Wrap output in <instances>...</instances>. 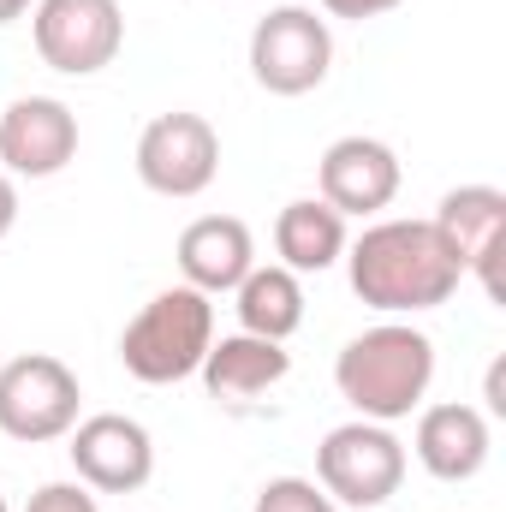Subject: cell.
<instances>
[{
    "label": "cell",
    "mask_w": 506,
    "mask_h": 512,
    "mask_svg": "<svg viewBox=\"0 0 506 512\" xmlns=\"http://www.w3.org/2000/svg\"><path fill=\"white\" fill-rule=\"evenodd\" d=\"M346 268H352V292L381 316L441 310L465 280L453 268V256L441 251L429 221H376V227H364V239H346Z\"/></svg>",
    "instance_id": "6da1fadb"
},
{
    "label": "cell",
    "mask_w": 506,
    "mask_h": 512,
    "mask_svg": "<svg viewBox=\"0 0 506 512\" xmlns=\"http://www.w3.org/2000/svg\"><path fill=\"white\" fill-rule=\"evenodd\" d=\"M429 382H435V340L411 322H376L358 340H346V352L334 358L340 399L370 423L411 417L423 405Z\"/></svg>",
    "instance_id": "7a4b0ae2"
},
{
    "label": "cell",
    "mask_w": 506,
    "mask_h": 512,
    "mask_svg": "<svg viewBox=\"0 0 506 512\" xmlns=\"http://www.w3.org/2000/svg\"><path fill=\"white\" fill-rule=\"evenodd\" d=\"M215 346V304L197 286H167L155 292L120 334V364L143 387L191 382Z\"/></svg>",
    "instance_id": "3957f363"
},
{
    "label": "cell",
    "mask_w": 506,
    "mask_h": 512,
    "mask_svg": "<svg viewBox=\"0 0 506 512\" xmlns=\"http://www.w3.org/2000/svg\"><path fill=\"white\" fill-rule=\"evenodd\" d=\"M316 483L334 507H387L405 483V447L387 423H370V417H352L340 429L322 435L316 447Z\"/></svg>",
    "instance_id": "277c9868"
},
{
    "label": "cell",
    "mask_w": 506,
    "mask_h": 512,
    "mask_svg": "<svg viewBox=\"0 0 506 512\" xmlns=\"http://www.w3.org/2000/svg\"><path fill=\"white\" fill-rule=\"evenodd\" d=\"M78 405H84V387L54 352H24L0 364V435L6 441H24V447L60 441L72 435Z\"/></svg>",
    "instance_id": "5b68a950"
},
{
    "label": "cell",
    "mask_w": 506,
    "mask_h": 512,
    "mask_svg": "<svg viewBox=\"0 0 506 512\" xmlns=\"http://www.w3.org/2000/svg\"><path fill=\"white\" fill-rule=\"evenodd\" d=\"M334 66L328 18L310 6H274L251 30V78L268 96H310Z\"/></svg>",
    "instance_id": "8992f818"
},
{
    "label": "cell",
    "mask_w": 506,
    "mask_h": 512,
    "mask_svg": "<svg viewBox=\"0 0 506 512\" xmlns=\"http://www.w3.org/2000/svg\"><path fill=\"white\" fill-rule=\"evenodd\" d=\"M30 36H36L42 66L66 78H96L102 66H114L126 42V12L120 0H36Z\"/></svg>",
    "instance_id": "52a82bcc"
},
{
    "label": "cell",
    "mask_w": 506,
    "mask_h": 512,
    "mask_svg": "<svg viewBox=\"0 0 506 512\" xmlns=\"http://www.w3.org/2000/svg\"><path fill=\"white\" fill-rule=\"evenodd\" d=\"M221 173V131L203 114H155L137 137V179L155 197H203Z\"/></svg>",
    "instance_id": "ba28073f"
},
{
    "label": "cell",
    "mask_w": 506,
    "mask_h": 512,
    "mask_svg": "<svg viewBox=\"0 0 506 512\" xmlns=\"http://www.w3.org/2000/svg\"><path fill=\"white\" fill-rule=\"evenodd\" d=\"M435 239L453 256L459 274H477L483 292L501 304V256H506V191L495 185H459L435 209Z\"/></svg>",
    "instance_id": "9c48e42d"
},
{
    "label": "cell",
    "mask_w": 506,
    "mask_h": 512,
    "mask_svg": "<svg viewBox=\"0 0 506 512\" xmlns=\"http://www.w3.org/2000/svg\"><path fill=\"white\" fill-rule=\"evenodd\" d=\"M66 453H72L78 483L96 489V495H137L155 477V441H149V429L137 417H120V411L78 417Z\"/></svg>",
    "instance_id": "30bf717a"
},
{
    "label": "cell",
    "mask_w": 506,
    "mask_h": 512,
    "mask_svg": "<svg viewBox=\"0 0 506 512\" xmlns=\"http://www.w3.org/2000/svg\"><path fill=\"white\" fill-rule=\"evenodd\" d=\"M78 155V114L60 96H18L0 114V173L54 179Z\"/></svg>",
    "instance_id": "8fae6325"
},
{
    "label": "cell",
    "mask_w": 506,
    "mask_h": 512,
    "mask_svg": "<svg viewBox=\"0 0 506 512\" xmlns=\"http://www.w3.org/2000/svg\"><path fill=\"white\" fill-rule=\"evenodd\" d=\"M316 185H322V203L340 209V215H381L399 197V155L381 137H364V131L340 137V143L322 149Z\"/></svg>",
    "instance_id": "7c38bea8"
},
{
    "label": "cell",
    "mask_w": 506,
    "mask_h": 512,
    "mask_svg": "<svg viewBox=\"0 0 506 512\" xmlns=\"http://www.w3.org/2000/svg\"><path fill=\"white\" fill-rule=\"evenodd\" d=\"M489 417L465 399H447V405H429L417 417V465L435 477V483H471L483 465H489Z\"/></svg>",
    "instance_id": "4fadbf2b"
},
{
    "label": "cell",
    "mask_w": 506,
    "mask_h": 512,
    "mask_svg": "<svg viewBox=\"0 0 506 512\" xmlns=\"http://www.w3.org/2000/svg\"><path fill=\"white\" fill-rule=\"evenodd\" d=\"M256 268V239L239 215H203L179 233V274L197 292H233Z\"/></svg>",
    "instance_id": "5bb4252c"
},
{
    "label": "cell",
    "mask_w": 506,
    "mask_h": 512,
    "mask_svg": "<svg viewBox=\"0 0 506 512\" xmlns=\"http://www.w3.org/2000/svg\"><path fill=\"white\" fill-rule=\"evenodd\" d=\"M292 370V352L280 340H256V334H221L203 358V387L221 399V405H251L256 393L286 382Z\"/></svg>",
    "instance_id": "9a60e30c"
},
{
    "label": "cell",
    "mask_w": 506,
    "mask_h": 512,
    "mask_svg": "<svg viewBox=\"0 0 506 512\" xmlns=\"http://www.w3.org/2000/svg\"><path fill=\"white\" fill-rule=\"evenodd\" d=\"M274 251H280V268L292 274H322L346 256V215L328 209L322 197H298L274 221Z\"/></svg>",
    "instance_id": "2e32d148"
},
{
    "label": "cell",
    "mask_w": 506,
    "mask_h": 512,
    "mask_svg": "<svg viewBox=\"0 0 506 512\" xmlns=\"http://www.w3.org/2000/svg\"><path fill=\"white\" fill-rule=\"evenodd\" d=\"M233 310H239V334H256V340H292L304 328V286L292 268L268 262V268H251L239 286H233Z\"/></svg>",
    "instance_id": "e0dca14e"
},
{
    "label": "cell",
    "mask_w": 506,
    "mask_h": 512,
    "mask_svg": "<svg viewBox=\"0 0 506 512\" xmlns=\"http://www.w3.org/2000/svg\"><path fill=\"white\" fill-rule=\"evenodd\" d=\"M251 512H340V507H334V501L322 495V483H310V477H274V483L256 489Z\"/></svg>",
    "instance_id": "ac0fdd59"
},
{
    "label": "cell",
    "mask_w": 506,
    "mask_h": 512,
    "mask_svg": "<svg viewBox=\"0 0 506 512\" xmlns=\"http://www.w3.org/2000/svg\"><path fill=\"white\" fill-rule=\"evenodd\" d=\"M24 512H102V507H96V495L84 483H42Z\"/></svg>",
    "instance_id": "d6986e66"
},
{
    "label": "cell",
    "mask_w": 506,
    "mask_h": 512,
    "mask_svg": "<svg viewBox=\"0 0 506 512\" xmlns=\"http://www.w3.org/2000/svg\"><path fill=\"white\" fill-rule=\"evenodd\" d=\"M399 0H322V12L328 18H352V24H364V18H381V12H393Z\"/></svg>",
    "instance_id": "ffe728a7"
},
{
    "label": "cell",
    "mask_w": 506,
    "mask_h": 512,
    "mask_svg": "<svg viewBox=\"0 0 506 512\" xmlns=\"http://www.w3.org/2000/svg\"><path fill=\"white\" fill-rule=\"evenodd\" d=\"M18 227V185H12V173H0V239Z\"/></svg>",
    "instance_id": "44dd1931"
},
{
    "label": "cell",
    "mask_w": 506,
    "mask_h": 512,
    "mask_svg": "<svg viewBox=\"0 0 506 512\" xmlns=\"http://www.w3.org/2000/svg\"><path fill=\"white\" fill-rule=\"evenodd\" d=\"M489 411H495V417H506V393H501V364H495V370H489Z\"/></svg>",
    "instance_id": "7402d4cb"
},
{
    "label": "cell",
    "mask_w": 506,
    "mask_h": 512,
    "mask_svg": "<svg viewBox=\"0 0 506 512\" xmlns=\"http://www.w3.org/2000/svg\"><path fill=\"white\" fill-rule=\"evenodd\" d=\"M36 0H0V24H12V18H24Z\"/></svg>",
    "instance_id": "603a6c76"
},
{
    "label": "cell",
    "mask_w": 506,
    "mask_h": 512,
    "mask_svg": "<svg viewBox=\"0 0 506 512\" xmlns=\"http://www.w3.org/2000/svg\"><path fill=\"white\" fill-rule=\"evenodd\" d=\"M0 512H12V507H6V501H0Z\"/></svg>",
    "instance_id": "cb8c5ba5"
}]
</instances>
